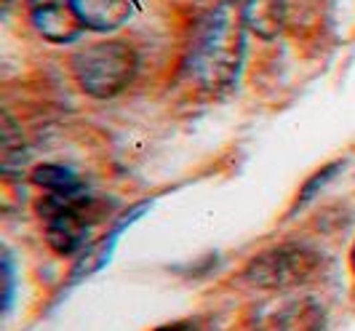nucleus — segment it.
Segmentation results:
<instances>
[{
    "instance_id": "nucleus-1",
    "label": "nucleus",
    "mask_w": 355,
    "mask_h": 331,
    "mask_svg": "<svg viewBox=\"0 0 355 331\" xmlns=\"http://www.w3.org/2000/svg\"><path fill=\"white\" fill-rule=\"evenodd\" d=\"M243 3L219 0L203 17L187 53V75L203 91H225L238 80L246 53Z\"/></svg>"
},
{
    "instance_id": "nucleus-2",
    "label": "nucleus",
    "mask_w": 355,
    "mask_h": 331,
    "mask_svg": "<svg viewBox=\"0 0 355 331\" xmlns=\"http://www.w3.org/2000/svg\"><path fill=\"white\" fill-rule=\"evenodd\" d=\"M137 51L123 40L86 46L72 56V75L78 86L94 99H112L137 75Z\"/></svg>"
},
{
    "instance_id": "nucleus-3",
    "label": "nucleus",
    "mask_w": 355,
    "mask_h": 331,
    "mask_svg": "<svg viewBox=\"0 0 355 331\" xmlns=\"http://www.w3.org/2000/svg\"><path fill=\"white\" fill-rule=\"evenodd\" d=\"M320 267V257L304 246H278L254 257L246 278L259 289H291L310 280Z\"/></svg>"
},
{
    "instance_id": "nucleus-4",
    "label": "nucleus",
    "mask_w": 355,
    "mask_h": 331,
    "mask_svg": "<svg viewBox=\"0 0 355 331\" xmlns=\"http://www.w3.org/2000/svg\"><path fill=\"white\" fill-rule=\"evenodd\" d=\"M30 22L49 43H72L86 30L75 0H27Z\"/></svg>"
},
{
    "instance_id": "nucleus-5",
    "label": "nucleus",
    "mask_w": 355,
    "mask_h": 331,
    "mask_svg": "<svg viewBox=\"0 0 355 331\" xmlns=\"http://www.w3.org/2000/svg\"><path fill=\"white\" fill-rule=\"evenodd\" d=\"M75 6L83 17L86 30L110 33L131 19L134 8H137V0H75Z\"/></svg>"
},
{
    "instance_id": "nucleus-6",
    "label": "nucleus",
    "mask_w": 355,
    "mask_h": 331,
    "mask_svg": "<svg viewBox=\"0 0 355 331\" xmlns=\"http://www.w3.org/2000/svg\"><path fill=\"white\" fill-rule=\"evenodd\" d=\"M246 27L259 37H275L284 27V3L281 0H246L243 3Z\"/></svg>"
},
{
    "instance_id": "nucleus-7",
    "label": "nucleus",
    "mask_w": 355,
    "mask_h": 331,
    "mask_svg": "<svg viewBox=\"0 0 355 331\" xmlns=\"http://www.w3.org/2000/svg\"><path fill=\"white\" fill-rule=\"evenodd\" d=\"M33 182L49 192H70L83 187L80 179L67 169H62V166H37L33 171Z\"/></svg>"
},
{
    "instance_id": "nucleus-8",
    "label": "nucleus",
    "mask_w": 355,
    "mask_h": 331,
    "mask_svg": "<svg viewBox=\"0 0 355 331\" xmlns=\"http://www.w3.org/2000/svg\"><path fill=\"white\" fill-rule=\"evenodd\" d=\"M155 331H198L193 323H171V326H160Z\"/></svg>"
},
{
    "instance_id": "nucleus-9",
    "label": "nucleus",
    "mask_w": 355,
    "mask_h": 331,
    "mask_svg": "<svg viewBox=\"0 0 355 331\" xmlns=\"http://www.w3.org/2000/svg\"><path fill=\"white\" fill-rule=\"evenodd\" d=\"M350 262H353V270H355V246H353V251H350Z\"/></svg>"
}]
</instances>
